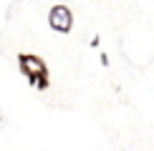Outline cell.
<instances>
[{"label": "cell", "mask_w": 154, "mask_h": 151, "mask_svg": "<svg viewBox=\"0 0 154 151\" xmlns=\"http://www.w3.org/2000/svg\"><path fill=\"white\" fill-rule=\"evenodd\" d=\"M18 68H20V73L28 78V83L35 88V81H38V76H43V73H48V68H46V63H43L38 55H30V53H18Z\"/></svg>", "instance_id": "obj_1"}, {"label": "cell", "mask_w": 154, "mask_h": 151, "mask_svg": "<svg viewBox=\"0 0 154 151\" xmlns=\"http://www.w3.org/2000/svg\"><path fill=\"white\" fill-rule=\"evenodd\" d=\"M48 25L56 33H68L73 28V13L68 5H53L48 10Z\"/></svg>", "instance_id": "obj_2"}, {"label": "cell", "mask_w": 154, "mask_h": 151, "mask_svg": "<svg viewBox=\"0 0 154 151\" xmlns=\"http://www.w3.org/2000/svg\"><path fill=\"white\" fill-rule=\"evenodd\" d=\"M48 83H51V81H48V73H43V76H38L35 88H38V91H46V88H48Z\"/></svg>", "instance_id": "obj_3"}, {"label": "cell", "mask_w": 154, "mask_h": 151, "mask_svg": "<svg viewBox=\"0 0 154 151\" xmlns=\"http://www.w3.org/2000/svg\"><path fill=\"white\" fill-rule=\"evenodd\" d=\"M99 61H101V66H109V55H106V53H101Z\"/></svg>", "instance_id": "obj_4"}]
</instances>
